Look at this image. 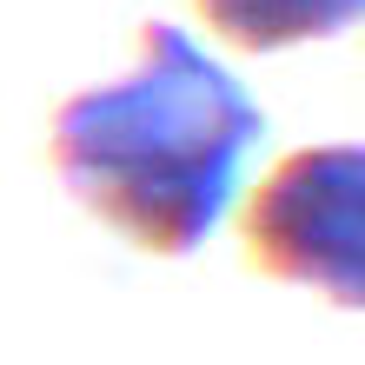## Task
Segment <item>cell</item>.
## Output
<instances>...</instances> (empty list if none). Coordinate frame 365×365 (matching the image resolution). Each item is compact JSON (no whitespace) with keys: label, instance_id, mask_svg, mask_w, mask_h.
Here are the masks:
<instances>
[{"label":"cell","instance_id":"3957f363","mask_svg":"<svg viewBox=\"0 0 365 365\" xmlns=\"http://www.w3.org/2000/svg\"><path fill=\"white\" fill-rule=\"evenodd\" d=\"M192 7L240 53H279L306 40H339L365 0H192Z\"/></svg>","mask_w":365,"mask_h":365},{"label":"cell","instance_id":"7a4b0ae2","mask_svg":"<svg viewBox=\"0 0 365 365\" xmlns=\"http://www.w3.org/2000/svg\"><path fill=\"white\" fill-rule=\"evenodd\" d=\"M246 259L272 279L319 286L332 306H365V146H299L252 186L240 212Z\"/></svg>","mask_w":365,"mask_h":365},{"label":"cell","instance_id":"6da1fadb","mask_svg":"<svg viewBox=\"0 0 365 365\" xmlns=\"http://www.w3.org/2000/svg\"><path fill=\"white\" fill-rule=\"evenodd\" d=\"M266 113L173 20H146L140 67L60 100L53 173L120 240L186 259L226 220Z\"/></svg>","mask_w":365,"mask_h":365}]
</instances>
